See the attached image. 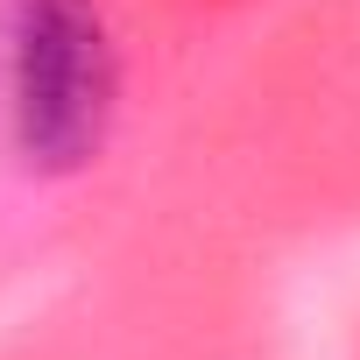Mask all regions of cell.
I'll return each mask as SVG.
<instances>
[{
	"label": "cell",
	"instance_id": "6da1fadb",
	"mask_svg": "<svg viewBox=\"0 0 360 360\" xmlns=\"http://www.w3.org/2000/svg\"><path fill=\"white\" fill-rule=\"evenodd\" d=\"M113 36L99 0H22L8 50V106L15 148L43 176H71L99 155L113 127Z\"/></svg>",
	"mask_w": 360,
	"mask_h": 360
}]
</instances>
